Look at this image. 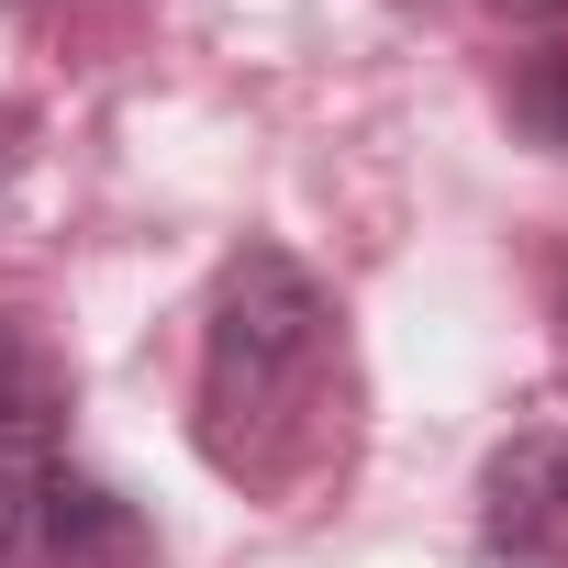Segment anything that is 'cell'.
Masks as SVG:
<instances>
[{"instance_id":"cell-1","label":"cell","mask_w":568,"mask_h":568,"mask_svg":"<svg viewBox=\"0 0 568 568\" xmlns=\"http://www.w3.org/2000/svg\"><path fill=\"white\" fill-rule=\"evenodd\" d=\"M335 368V302L291 245H245L201 313V457L223 479H278L313 435Z\"/></svg>"},{"instance_id":"cell-2","label":"cell","mask_w":568,"mask_h":568,"mask_svg":"<svg viewBox=\"0 0 568 568\" xmlns=\"http://www.w3.org/2000/svg\"><path fill=\"white\" fill-rule=\"evenodd\" d=\"M479 546L501 568H568V435H513L479 468Z\"/></svg>"},{"instance_id":"cell-3","label":"cell","mask_w":568,"mask_h":568,"mask_svg":"<svg viewBox=\"0 0 568 568\" xmlns=\"http://www.w3.org/2000/svg\"><path fill=\"white\" fill-rule=\"evenodd\" d=\"M34 546H45V568H134V557H145V524H134L123 490L57 468V479L34 490Z\"/></svg>"},{"instance_id":"cell-4","label":"cell","mask_w":568,"mask_h":568,"mask_svg":"<svg viewBox=\"0 0 568 568\" xmlns=\"http://www.w3.org/2000/svg\"><path fill=\"white\" fill-rule=\"evenodd\" d=\"M57 424H68V357L45 346L34 313H0V468L45 446Z\"/></svg>"},{"instance_id":"cell-5","label":"cell","mask_w":568,"mask_h":568,"mask_svg":"<svg viewBox=\"0 0 568 568\" xmlns=\"http://www.w3.org/2000/svg\"><path fill=\"white\" fill-rule=\"evenodd\" d=\"M513 134L546 145V156H568V45L524 57V79H513Z\"/></svg>"},{"instance_id":"cell-6","label":"cell","mask_w":568,"mask_h":568,"mask_svg":"<svg viewBox=\"0 0 568 568\" xmlns=\"http://www.w3.org/2000/svg\"><path fill=\"white\" fill-rule=\"evenodd\" d=\"M23 168H34V123L0 101V234H12V201H23Z\"/></svg>"},{"instance_id":"cell-7","label":"cell","mask_w":568,"mask_h":568,"mask_svg":"<svg viewBox=\"0 0 568 568\" xmlns=\"http://www.w3.org/2000/svg\"><path fill=\"white\" fill-rule=\"evenodd\" d=\"M23 546H34V479L0 468V557H23Z\"/></svg>"},{"instance_id":"cell-8","label":"cell","mask_w":568,"mask_h":568,"mask_svg":"<svg viewBox=\"0 0 568 568\" xmlns=\"http://www.w3.org/2000/svg\"><path fill=\"white\" fill-rule=\"evenodd\" d=\"M513 23H568V0H501Z\"/></svg>"},{"instance_id":"cell-9","label":"cell","mask_w":568,"mask_h":568,"mask_svg":"<svg viewBox=\"0 0 568 568\" xmlns=\"http://www.w3.org/2000/svg\"><path fill=\"white\" fill-rule=\"evenodd\" d=\"M557 357H568V267H557Z\"/></svg>"}]
</instances>
